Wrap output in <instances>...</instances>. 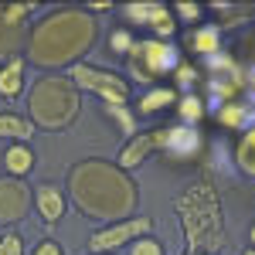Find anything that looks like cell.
<instances>
[{
  "mask_svg": "<svg viewBox=\"0 0 255 255\" xmlns=\"http://www.w3.org/2000/svg\"><path fill=\"white\" fill-rule=\"evenodd\" d=\"M177 113H180V119H184V126H194L197 119L204 116V106H201V99H197V96H184V99H180V106H177Z\"/></svg>",
  "mask_w": 255,
  "mask_h": 255,
  "instance_id": "obj_21",
  "label": "cell"
},
{
  "mask_svg": "<svg viewBox=\"0 0 255 255\" xmlns=\"http://www.w3.org/2000/svg\"><path fill=\"white\" fill-rule=\"evenodd\" d=\"M31 201H34V208H38V215H41L44 225H58L61 218H65V194H61L55 184H41V187H34Z\"/></svg>",
  "mask_w": 255,
  "mask_h": 255,
  "instance_id": "obj_13",
  "label": "cell"
},
{
  "mask_svg": "<svg viewBox=\"0 0 255 255\" xmlns=\"http://www.w3.org/2000/svg\"><path fill=\"white\" fill-rule=\"evenodd\" d=\"M201 146H204V139H201V133H197L194 126L177 123V126H167V129H163V153H170L174 160L197 157Z\"/></svg>",
  "mask_w": 255,
  "mask_h": 255,
  "instance_id": "obj_12",
  "label": "cell"
},
{
  "mask_svg": "<svg viewBox=\"0 0 255 255\" xmlns=\"http://www.w3.org/2000/svg\"><path fill=\"white\" fill-rule=\"evenodd\" d=\"M184 48L194 51V55L215 58L218 48H221V27H218V24H194V27L184 34Z\"/></svg>",
  "mask_w": 255,
  "mask_h": 255,
  "instance_id": "obj_14",
  "label": "cell"
},
{
  "mask_svg": "<svg viewBox=\"0 0 255 255\" xmlns=\"http://www.w3.org/2000/svg\"><path fill=\"white\" fill-rule=\"evenodd\" d=\"M201 10H204L201 3H187V0H180V3H174V7H170V14H174V17H180V20H187L191 27H194V24H201Z\"/></svg>",
  "mask_w": 255,
  "mask_h": 255,
  "instance_id": "obj_23",
  "label": "cell"
},
{
  "mask_svg": "<svg viewBox=\"0 0 255 255\" xmlns=\"http://www.w3.org/2000/svg\"><path fill=\"white\" fill-rule=\"evenodd\" d=\"M85 10H113V3H106V0H99V3H89Z\"/></svg>",
  "mask_w": 255,
  "mask_h": 255,
  "instance_id": "obj_29",
  "label": "cell"
},
{
  "mask_svg": "<svg viewBox=\"0 0 255 255\" xmlns=\"http://www.w3.org/2000/svg\"><path fill=\"white\" fill-rule=\"evenodd\" d=\"M249 242H252V249H255V225H252V232H249Z\"/></svg>",
  "mask_w": 255,
  "mask_h": 255,
  "instance_id": "obj_30",
  "label": "cell"
},
{
  "mask_svg": "<svg viewBox=\"0 0 255 255\" xmlns=\"http://www.w3.org/2000/svg\"><path fill=\"white\" fill-rule=\"evenodd\" d=\"M129 255H163V245H160L157 238L143 235V238H136V242L129 245Z\"/></svg>",
  "mask_w": 255,
  "mask_h": 255,
  "instance_id": "obj_24",
  "label": "cell"
},
{
  "mask_svg": "<svg viewBox=\"0 0 255 255\" xmlns=\"http://www.w3.org/2000/svg\"><path fill=\"white\" fill-rule=\"evenodd\" d=\"M242 255H255V249H252V245H249V249H242Z\"/></svg>",
  "mask_w": 255,
  "mask_h": 255,
  "instance_id": "obj_31",
  "label": "cell"
},
{
  "mask_svg": "<svg viewBox=\"0 0 255 255\" xmlns=\"http://www.w3.org/2000/svg\"><path fill=\"white\" fill-rule=\"evenodd\" d=\"M133 41H136V38H133L126 27H119V31H113V34H109V44H113V51H116V55H129Z\"/></svg>",
  "mask_w": 255,
  "mask_h": 255,
  "instance_id": "obj_26",
  "label": "cell"
},
{
  "mask_svg": "<svg viewBox=\"0 0 255 255\" xmlns=\"http://www.w3.org/2000/svg\"><path fill=\"white\" fill-rule=\"evenodd\" d=\"M68 194L85 218L113 225L133 218L139 187L123 167L109 160H82L68 170Z\"/></svg>",
  "mask_w": 255,
  "mask_h": 255,
  "instance_id": "obj_2",
  "label": "cell"
},
{
  "mask_svg": "<svg viewBox=\"0 0 255 255\" xmlns=\"http://www.w3.org/2000/svg\"><path fill=\"white\" fill-rule=\"evenodd\" d=\"M72 82L79 85V92H96L106 106H126L129 102V82L116 72H106V68L79 61L72 68Z\"/></svg>",
  "mask_w": 255,
  "mask_h": 255,
  "instance_id": "obj_6",
  "label": "cell"
},
{
  "mask_svg": "<svg viewBox=\"0 0 255 255\" xmlns=\"http://www.w3.org/2000/svg\"><path fill=\"white\" fill-rule=\"evenodd\" d=\"M99 38V20L85 7H55L27 27V61L38 68H75Z\"/></svg>",
  "mask_w": 255,
  "mask_h": 255,
  "instance_id": "obj_1",
  "label": "cell"
},
{
  "mask_svg": "<svg viewBox=\"0 0 255 255\" xmlns=\"http://www.w3.org/2000/svg\"><path fill=\"white\" fill-rule=\"evenodd\" d=\"M123 14L129 20H136V24H146V27H153V34L160 41L177 34V17L170 14V7L167 3H160V0H139V3H126L123 7Z\"/></svg>",
  "mask_w": 255,
  "mask_h": 255,
  "instance_id": "obj_9",
  "label": "cell"
},
{
  "mask_svg": "<svg viewBox=\"0 0 255 255\" xmlns=\"http://www.w3.org/2000/svg\"><path fill=\"white\" fill-rule=\"evenodd\" d=\"M126 61H129V75L133 79L153 85V82H163L167 75H174L177 65H180V55H177V48L170 41L143 38V41H133Z\"/></svg>",
  "mask_w": 255,
  "mask_h": 255,
  "instance_id": "obj_5",
  "label": "cell"
},
{
  "mask_svg": "<svg viewBox=\"0 0 255 255\" xmlns=\"http://www.w3.org/2000/svg\"><path fill=\"white\" fill-rule=\"evenodd\" d=\"M235 163L238 170H245L249 177H255V126H249L235 143Z\"/></svg>",
  "mask_w": 255,
  "mask_h": 255,
  "instance_id": "obj_19",
  "label": "cell"
},
{
  "mask_svg": "<svg viewBox=\"0 0 255 255\" xmlns=\"http://www.w3.org/2000/svg\"><path fill=\"white\" fill-rule=\"evenodd\" d=\"M174 75H177V82H180V85H191V82L197 79V68H194V65H187V61H180Z\"/></svg>",
  "mask_w": 255,
  "mask_h": 255,
  "instance_id": "obj_28",
  "label": "cell"
},
{
  "mask_svg": "<svg viewBox=\"0 0 255 255\" xmlns=\"http://www.w3.org/2000/svg\"><path fill=\"white\" fill-rule=\"evenodd\" d=\"M3 163H7V174L10 177H24L34 170V150L27 143H10L7 153H3Z\"/></svg>",
  "mask_w": 255,
  "mask_h": 255,
  "instance_id": "obj_17",
  "label": "cell"
},
{
  "mask_svg": "<svg viewBox=\"0 0 255 255\" xmlns=\"http://www.w3.org/2000/svg\"><path fill=\"white\" fill-rule=\"evenodd\" d=\"M174 102H177V92L170 85H153L146 96L139 99V113H143V116H153L160 109H170Z\"/></svg>",
  "mask_w": 255,
  "mask_h": 255,
  "instance_id": "obj_18",
  "label": "cell"
},
{
  "mask_svg": "<svg viewBox=\"0 0 255 255\" xmlns=\"http://www.w3.org/2000/svg\"><path fill=\"white\" fill-rule=\"evenodd\" d=\"M31 208V191L20 184V177H0V225H17L27 218Z\"/></svg>",
  "mask_w": 255,
  "mask_h": 255,
  "instance_id": "obj_10",
  "label": "cell"
},
{
  "mask_svg": "<svg viewBox=\"0 0 255 255\" xmlns=\"http://www.w3.org/2000/svg\"><path fill=\"white\" fill-rule=\"evenodd\" d=\"M150 232H153V218H146V215H133V218H126V221H113V225L92 232V238H89V252L92 255H109L113 249L133 245L136 238L150 235Z\"/></svg>",
  "mask_w": 255,
  "mask_h": 255,
  "instance_id": "obj_7",
  "label": "cell"
},
{
  "mask_svg": "<svg viewBox=\"0 0 255 255\" xmlns=\"http://www.w3.org/2000/svg\"><path fill=\"white\" fill-rule=\"evenodd\" d=\"M82 109V92L68 75H41L27 89V113L34 129L61 133L68 129Z\"/></svg>",
  "mask_w": 255,
  "mask_h": 255,
  "instance_id": "obj_4",
  "label": "cell"
},
{
  "mask_svg": "<svg viewBox=\"0 0 255 255\" xmlns=\"http://www.w3.org/2000/svg\"><path fill=\"white\" fill-rule=\"evenodd\" d=\"M31 255H65V249H61L55 238H41L38 245H34V252Z\"/></svg>",
  "mask_w": 255,
  "mask_h": 255,
  "instance_id": "obj_27",
  "label": "cell"
},
{
  "mask_svg": "<svg viewBox=\"0 0 255 255\" xmlns=\"http://www.w3.org/2000/svg\"><path fill=\"white\" fill-rule=\"evenodd\" d=\"M0 255H24V238L17 232H3L0 235Z\"/></svg>",
  "mask_w": 255,
  "mask_h": 255,
  "instance_id": "obj_25",
  "label": "cell"
},
{
  "mask_svg": "<svg viewBox=\"0 0 255 255\" xmlns=\"http://www.w3.org/2000/svg\"><path fill=\"white\" fill-rule=\"evenodd\" d=\"M153 150H163V126H160V129H143V133H136V136H129V143L119 150L116 167L133 170V167H139Z\"/></svg>",
  "mask_w": 255,
  "mask_h": 255,
  "instance_id": "obj_11",
  "label": "cell"
},
{
  "mask_svg": "<svg viewBox=\"0 0 255 255\" xmlns=\"http://www.w3.org/2000/svg\"><path fill=\"white\" fill-rule=\"evenodd\" d=\"M34 123L17 113H0V139H14V143H27L34 136Z\"/></svg>",
  "mask_w": 255,
  "mask_h": 255,
  "instance_id": "obj_16",
  "label": "cell"
},
{
  "mask_svg": "<svg viewBox=\"0 0 255 255\" xmlns=\"http://www.w3.org/2000/svg\"><path fill=\"white\" fill-rule=\"evenodd\" d=\"M215 116L221 126H228V129H245V123H249V109H245V102H225V106H218Z\"/></svg>",
  "mask_w": 255,
  "mask_h": 255,
  "instance_id": "obj_20",
  "label": "cell"
},
{
  "mask_svg": "<svg viewBox=\"0 0 255 255\" xmlns=\"http://www.w3.org/2000/svg\"><path fill=\"white\" fill-rule=\"evenodd\" d=\"M177 221L184 228V255H218L228 245V232H225V215H221V197L218 187L204 177L191 184L174 204Z\"/></svg>",
  "mask_w": 255,
  "mask_h": 255,
  "instance_id": "obj_3",
  "label": "cell"
},
{
  "mask_svg": "<svg viewBox=\"0 0 255 255\" xmlns=\"http://www.w3.org/2000/svg\"><path fill=\"white\" fill-rule=\"evenodd\" d=\"M34 10V3H0V61L17 58L27 48V17Z\"/></svg>",
  "mask_w": 255,
  "mask_h": 255,
  "instance_id": "obj_8",
  "label": "cell"
},
{
  "mask_svg": "<svg viewBox=\"0 0 255 255\" xmlns=\"http://www.w3.org/2000/svg\"><path fill=\"white\" fill-rule=\"evenodd\" d=\"M24 68H27L24 55L0 61V99L17 102V99L24 96Z\"/></svg>",
  "mask_w": 255,
  "mask_h": 255,
  "instance_id": "obj_15",
  "label": "cell"
},
{
  "mask_svg": "<svg viewBox=\"0 0 255 255\" xmlns=\"http://www.w3.org/2000/svg\"><path fill=\"white\" fill-rule=\"evenodd\" d=\"M106 116H113L119 123V129L126 133V136H136V116L126 109V106H106Z\"/></svg>",
  "mask_w": 255,
  "mask_h": 255,
  "instance_id": "obj_22",
  "label": "cell"
}]
</instances>
